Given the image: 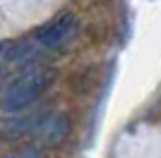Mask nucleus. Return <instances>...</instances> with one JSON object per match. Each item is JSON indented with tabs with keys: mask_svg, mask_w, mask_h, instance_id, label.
<instances>
[{
	"mask_svg": "<svg viewBox=\"0 0 161 158\" xmlns=\"http://www.w3.org/2000/svg\"><path fill=\"white\" fill-rule=\"evenodd\" d=\"M51 79H53V72L43 65L24 70L19 77H14L12 82L7 84L5 93H3V108H5L7 113H17V110L29 108V105L43 93V89L48 86Z\"/></svg>",
	"mask_w": 161,
	"mask_h": 158,
	"instance_id": "obj_1",
	"label": "nucleus"
},
{
	"mask_svg": "<svg viewBox=\"0 0 161 158\" xmlns=\"http://www.w3.org/2000/svg\"><path fill=\"white\" fill-rule=\"evenodd\" d=\"M77 34V17L70 12H63L53 22H48L39 34H36V43L46 50H60L65 48Z\"/></svg>",
	"mask_w": 161,
	"mask_h": 158,
	"instance_id": "obj_2",
	"label": "nucleus"
},
{
	"mask_svg": "<svg viewBox=\"0 0 161 158\" xmlns=\"http://www.w3.org/2000/svg\"><path fill=\"white\" fill-rule=\"evenodd\" d=\"M39 134L46 144H58V141H63V137L67 134V118L43 120V127L39 129Z\"/></svg>",
	"mask_w": 161,
	"mask_h": 158,
	"instance_id": "obj_3",
	"label": "nucleus"
},
{
	"mask_svg": "<svg viewBox=\"0 0 161 158\" xmlns=\"http://www.w3.org/2000/svg\"><path fill=\"white\" fill-rule=\"evenodd\" d=\"M7 158H43L36 149H24V151H17L12 153V156H7Z\"/></svg>",
	"mask_w": 161,
	"mask_h": 158,
	"instance_id": "obj_4",
	"label": "nucleus"
}]
</instances>
